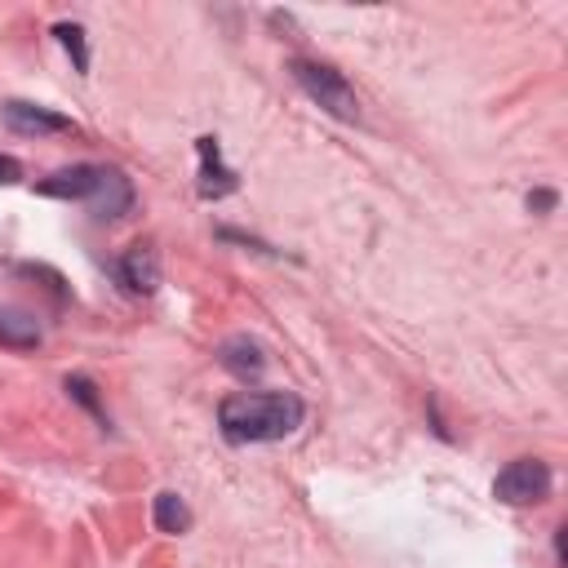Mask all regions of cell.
Listing matches in <instances>:
<instances>
[{
	"mask_svg": "<svg viewBox=\"0 0 568 568\" xmlns=\"http://www.w3.org/2000/svg\"><path fill=\"white\" fill-rule=\"evenodd\" d=\"M217 364H222L226 373H235L240 382H253V377L266 373V351H262L248 333H235V337H226V342L217 346Z\"/></svg>",
	"mask_w": 568,
	"mask_h": 568,
	"instance_id": "6",
	"label": "cell"
},
{
	"mask_svg": "<svg viewBox=\"0 0 568 568\" xmlns=\"http://www.w3.org/2000/svg\"><path fill=\"white\" fill-rule=\"evenodd\" d=\"M195 151H200V195L204 200H222L226 191H235V173L222 164L217 142L213 138H200Z\"/></svg>",
	"mask_w": 568,
	"mask_h": 568,
	"instance_id": "9",
	"label": "cell"
},
{
	"mask_svg": "<svg viewBox=\"0 0 568 568\" xmlns=\"http://www.w3.org/2000/svg\"><path fill=\"white\" fill-rule=\"evenodd\" d=\"M120 284L129 288V293H155L160 288V257H155V248H146V244H133V248H124V257H120Z\"/></svg>",
	"mask_w": 568,
	"mask_h": 568,
	"instance_id": "8",
	"label": "cell"
},
{
	"mask_svg": "<svg viewBox=\"0 0 568 568\" xmlns=\"http://www.w3.org/2000/svg\"><path fill=\"white\" fill-rule=\"evenodd\" d=\"M288 71H293L297 89H302L315 106H324L328 115H337V120H346V124L359 120V98H355V89L346 84L342 71H333L328 62H306V58H293Z\"/></svg>",
	"mask_w": 568,
	"mask_h": 568,
	"instance_id": "2",
	"label": "cell"
},
{
	"mask_svg": "<svg viewBox=\"0 0 568 568\" xmlns=\"http://www.w3.org/2000/svg\"><path fill=\"white\" fill-rule=\"evenodd\" d=\"M151 515H155V528L169 532V537H178V532L191 528V510H186V501L178 493H160L155 506H151Z\"/></svg>",
	"mask_w": 568,
	"mask_h": 568,
	"instance_id": "11",
	"label": "cell"
},
{
	"mask_svg": "<svg viewBox=\"0 0 568 568\" xmlns=\"http://www.w3.org/2000/svg\"><path fill=\"white\" fill-rule=\"evenodd\" d=\"M0 346H13V351L40 346V324L27 311H0Z\"/></svg>",
	"mask_w": 568,
	"mask_h": 568,
	"instance_id": "10",
	"label": "cell"
},
{
	"mask_svg": "<svg viewBox=\"0 0 568 568\" xmlns=\"http://www.w3.org/2000/svg\"><path fill=\"white\" fill-rule=\"evenodd\" d=\"M0 111H4V124H9L13 133H22V138H44V133H67V129H71V115L49 111V106H40V102H18V98H9Z\"/></svg>",
	"mask_w": 568,
	"mask_h": 568,
	"instance_id": "4",
	"label": "cell"
},
{
	"mask_svg": "<svg viewBox=\"0 0 568 568\" xmlns=\"http://www.w3.org/2000/svg\"><path fill=\"white\" fill-rule=\"evenodd\" d=\"M93 186H98V164H71V169H58L36 182V191L49 200H89Z\"/></svg>",
	"mask_w": 568,
	"mask_h": 568,
	"instance_id": "7",
	"label": "cell"
},
{
	"mask_svg": "<svg viewBox=\"0 0 568 568\" xmlns=\"http://www.w3.org/2000/svg\"><path fill=\"white\" fill-rule=\"evenodd\" d=\"M67 395H71L80 408H89V413L106 426V408H102V399H98V386H93L84 373H71V377H67Z\"/></svg>",
	"mask_w": 568,
	"mask_h": 568,
	"instance_id": "13",
	"label": "cell"
},
{
	"mask_svg": "<svg viewBox=\"0 0 568 568\" xmlns=\"http://www.w3.org/2000/svg\"><path fill=\"white\" fill-rule=\"evenodd\" d=\"M493 493H497L506 506L541 501V497H550V466L537 462V457H519V462H510V466L497 475Z\"/></svg>",
	"mask_w": 568,
	"mask_h": 568,
	"instance_id": "3",
	"label": "cell"
},
{
	"mask_svg": "<svg viewBox=\"0 0 568 568\" xmlns=\"http://www.w3.org/2000/svg\"><path fill=\"white\" fill-rule=\"evenodd\" d=\"M84 204L93 209V217L115 222V217H124L133 209V182L120 169H98V186H93V195Z\"/></svg>",
	"mask_w": 568,
	"mask_h": 568,
	"instance_id": "5",
	"label": "cell"
},
{
	"mask_svg": "<svg viewBox=\"0 0 568 568\" xmlns=\"http://www.w3.org/2000/svg\"><path fill=\"white\" fill-rule=\"evenodd\" d=\"M53 36H58V44L71 53L75 71L84 75V71H89V44H84V27H80V22H58V27H53Z\"/></svg>",
	"mask_w": 568,
	"mask_h": 568,
	"instance_id": "12",
	"label": "cell"
},
{
	"mask_svg": "<svg viewBox=\"0 0 568 568\" xmlns=\"http://www.w3.org/2000/svg\"><path fill=\"white\" fill-rule=\"evenodd\" d=\"M306 408L293 390H235L217 404V426L231 444H266L284 439L302 426Z\"/></svg>",
	"mask_w": 568,
	"mask_h": 568,
	"instance_id": "1",
	"label": "cell"
},
{
	"mask_svg": "<svg viewBox=\"0 0 568 568\" xmlns=\"http://www.w3.org/2000/svg\"><path fill=\"white\" fill-rule=\"evenodd\" d=\"M555 204H559L555 191H532V195H528V209H532V213H550Z\"/></svg>",
	"mask_w": 568,
	"mask_h": 568,
	"instance_id": "14",
	"label": "cell"
},
{
	"mask_svg": "<svg viewBox=\"0 0 568 568\" xmlns=\"http://www.w3.org/2000/svg\"><path fill=\"white\" fill-rule=\"evenodd\" d=\"M22 178V164L13 160V155H0V186H9V182H18Z\"/></svg>",
	"mask_w": 568,
	"mask_h": 568,
	"instance_id": "15",
	"label": "cell"
}]
</instances>
